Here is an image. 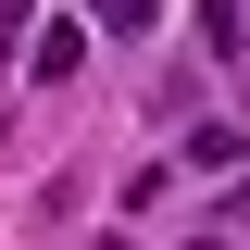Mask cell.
<instances>
[{"label": "cell", "instance_id": "cell-1", "mask_svg": "<svg viewBox=\"0 0 250 250\" xmlns=\"http://www.w3.org/2000/svg\"><path fill=\"white\" fill-rule=\"evenodd\" d=\"M25 62H38V75H75V62H88V25H50V38H38Z\"/></svg>", "mask_w": 250, "mask_h": 250}, {"label": "cell", "instance_id": "cell-2", "mask_svg": "<svg viewBox=\"0 0 250 250\" xmlns=\"http://www.w3.org/2000/svg\"><path fill=\"white\" fill-rule=\"evenodd\" d=\"M150 13H163V0H88V25H113V38H138Z\"/></svg>", "mask_w": 250, "mask_h": 250}, {"label": "cell", "instance_id": "cell-3", "mask_svg": "<svg viewBox=\"0 0 250 250\" xmlns=\"http://www.w3.org/2000/svg\"><path fill=\"white\" fill-rule=\"evenodd\" d=\"M200 38H213V50H238V0H200Z\"/></svg>", "mask_w": 250, "mask_h": 250}]
</instances>
